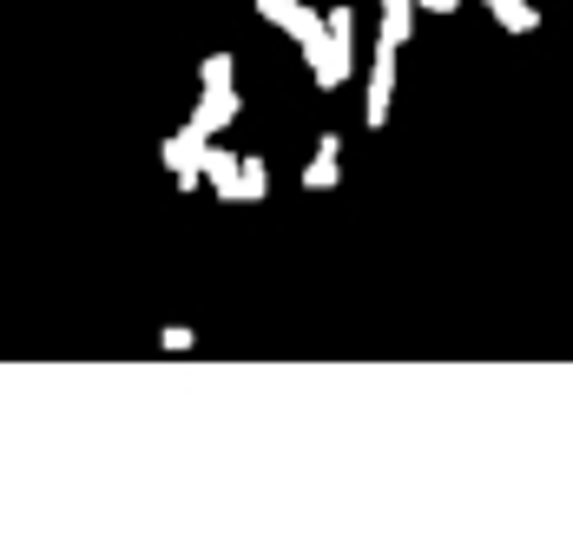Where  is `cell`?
Instances as JSON below:
<instances>
[{
  "label": "cell",
  "mask_w": 573,
  "mask_h": 540,
  "mask_svg": "<svg viewBox=\"0 0 573 540\" xmlns=\"http://www.w3.org/2000/svg\"><path fill=\"white\" fill-rule=\"evenodd\" d=\"M303 60H310V73H317V86L323 93H336V86L356 73V33H310L303 40Z\"/></svg>",
  "instance_id": "6da1fadb"
},
{
  "label": "cell",
  "mask_w": 573,
  "mask_h": 540,
  "mask_svg": "<svg viewBox=\"0 0 573 540\" xmlns=\"http://www.w3.org/2000/svg\"><path fill=\"white\" fill-rule=\"evenodd\" d=\"M238 112H244V99L231 93V86H205V99H198V112H191V132H198V139H218Z\"/></svg>",
  "instance_id": "7a4b0ae2"
},
{
  "label": "cell",
  "mask_w": 573,
  "mask_h": 540,
  "mask_svg": "<svg viewBox=\"0 0 573 540\" xmlns=\"http://www.w3.org/2000/svg\"><path fill=\"white\" fill-rule=\"evenodd\" d=\"M389 99H396V47H376V66H369V126H389Z\"/></svg>",
  "instance_id": "3957f363"
},
{
  "label": "cell",
  "mask_w": 573,
  "mask_h": 540,
  "mask_svg": "<svg viewBox=\"0 0 573 540\" xmlns=\"http://www.w3.org/2000/svg\"><path fill=\"white\" fill-rule=\"evenodd\" d=\"M257 14L271 20V27H284L290 40H297V47H303V40H310V33L323 27V14H310L303 0H257Z\"/></svg>",
  "instance_id": "277c9868"
},
{
  "label": "cell",
  "mask_w": 573,
  "mask_h": 540,
  "mask_svg": "<svg viewBox=\"0 0 573 540\" xmlns=\"http://www.w3.org/2000/svg\"><path fill=\"white\" fill-rule=\"evenodd\" d=\"M198 178H211V191L238 205V159H231V152H218L211 139H205V152H198Z\"/></svg>",
  "instance_id": "5b68a950"
},
{
  "label": "cell",
  "mask_w": 573,
  "mask_h": 540,
  "mask_svg": "<svg viewBox=\"0 0 573 540\" xmlns=\"http://www.w3.org/2000/svg\"><path fill=\"white\" fill-rule=\"evenodd\" d=\"M198 152H205V139L198 132H178V139H165V165H172V178L178 185H198Z\"/></svg>",
  "instance_id": "8992f818"
},
{
  "label": "cell",
  "mask_w": 573,
  "mask_h": 540,
  "mask_svg": "<svg viewBox=\"0 0 573 540\" xmlns=\"http://www.w3.org/2000/svg\"><path fill=\"white\" fill-rule=\"evenodd\" d=\"M336 159H343V139L323 132V139H317V159H310V172H303V185H310V191H330L336 185Z\"/></svg>",
  "instance_id": "52a82bcc"
},
{
  "label": "cell",
  "mask_w": 573,
  "mask_h": 540,
  "mask_svg": "<svg viewBox=\"0 0 573 540\" xmlns=\"http://www.w3.org/2000/svg\"><path fill=\"white\" fill-rule=\"evenodd\" d=\"M488 14L501 20V27H508V33H534V20H541V14H534V7H527V0H494Z\"/></svg>",
  "instance_id": "ba28073f"
},
{
  "label": "cell",
  "mask_w": 573,
  "mask_h": 540,
  "mask_svg": "<svg viewBox=\"0 0 573 540\" xmlns=\"http://www.w3.org/2000/svg\"><path fill=\"white\" fill-rule=\"evenodd\" d=\"M264 191H271V178H264V159H238V198H244V205H257Z\"/></svg>",
  "instance_id": "9c48e42d"
},
{
  "label": "cell",
  "mask_w": 573,
  "mask_h": 540,
  "mask_svg": "<svg viewBox=\"0 0 573 540\" xmlns=\"http://www.w3.org/2000/svg\"><path fill=\"white\" fill-rule=\"evenodd\" d=\"M198 80H205V86H231V53H211Z\"/></svg>",
  "instance_id": "30bf717a"
},
{
  "label": "cell",
  "mask_w": 573,
  "mask_h": 540,
  "mask_svg": "<svg viewBox=\"0 0 573 540\" xmlns=\"http://www.w3.org/2000/svg\"><path fill=\"white\" fill-rule=\"evenodd\" d=\"M415 14H455V7H462V0H409Z\"/></svg>",
  "instance_id": "8fae6325"
}]
</instances>
